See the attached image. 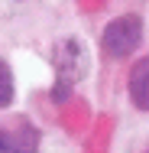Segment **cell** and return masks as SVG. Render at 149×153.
Instances as JSON below:
<instances>
[{
    "label": "cell",
    "mask_w": 149,
    "mask_h": 153,
    "mask_svg": "<svg viewBox=\"0 0 149 153\" xmlns=\"http://www.w3.org/2000/svg\"><path fill=\"white\" fill-rule=\"evenodd\" d=\"M52 68H55V88L52 98L65 101L68 94L75 91V85L88 75V49L81 39H59L52 46Z\"/></svg>",
    "instance_id": "cell-1"
},
{
    "label": "cell",
    "mask_w": 149,
    "mask_h": 153,
    "mask_svg": "<svg viewBox=\"0 0 149 153\" xmlns=\"http://www.w3.org/2000/svg\"><path fill=\"white\" fill-rule=\"evenodd\" d=\"M143 42V20L136 13H123L117 20H110L101 33V49L110 59H123L130 52H136Z\"/></svg>",
    "instance_id": "cell-2"
},
{
    "label": "cell",
    "mask_w": 149,
    "mask_h": 153,
    "mask_svg": "<svg viewBox=\"0 0 149 153\" xmlns=\"http://www.w3.org/2000/svg\"><path fill=\"white\" fill-rule=\"evenodd\" d=\"M39 150V130L29 121L0 124V153H36Z\"/></svg>",
    "instance_id": "cell-3"
},
{
    "label": "cell",
    "mask_w": 149,
    "mask_h": 153,
    "mask_svg": "<svg viewBox=\"0 0 149 153\" xmlns=\"http://www.w3.org/2000/svg\"><path fill=\"white\" fill-rule=\"evenodd\" d=\"M130 101L139 111H149V56L130 68Z\"/></svg>",
    "instance_id": "cell-4"
},
{
    "label": "cell",
    "mask_w": 149,
    "mask_h": 153,
    "mask_svg": "<svg viewBox=\"0 0 149 153\" xmlns=\"http://www.w3.org/2000/svg\"><path fill=\"white\" fill-rule=\"evenodd\" d=\"M13 104V72L7 62H0V108Z\"/></svg>",
    "instance_id": "cell-5"
},
{
    "label": "cell",
    "mask_w": 149,
    "mask_h": 153,
    "mask_svg": "<svg viewBox=\"0 0 149 153\" xmlns=\"http://www.w3.org/2000/svg\"><path fill=\"white\" fill-rule=\"evenodd\" d=\"M130 153H149V134L143 137V140H136V143H133V150H130Z\"/></svg>",
    "instance_id": "cell-6"
}]
</instances>
